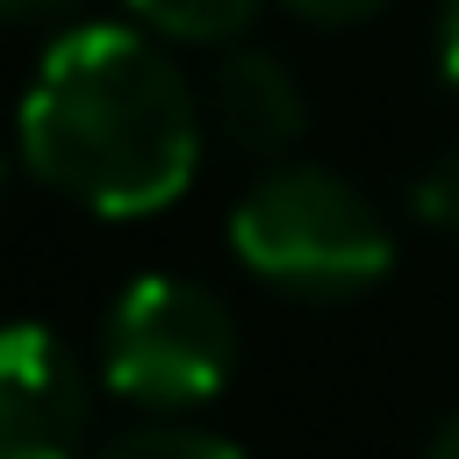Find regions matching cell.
<instances>
[{"label": "cell", "instance_id": "obj_5", "mask_svg": "<svg viewBox=\"0 0 459 459\" xmlns=\"http://www.w3.org/2000/svg\"><path fill=\"white\" fill-rule=\"evenodd\" d=\"M201 129L237 158H287L308 129L301 79L265 50H230L201 86Z\"/></svg>", "mask_w": 459, "mask_h": 459}, {"label": "cell", "instance_id": "obj_13", "mask_svg": "<svg viewBox=\"0 0 459 459\" xmlns=\"http://www.w3.org/2000/svg\"><path fill=\"white\" fill-rule=\"evenodd\" d=\"M0 201H7V158H0Z\"/></svg>", "mask_w": 459, "mask_h": 459}, {"label": "cell", "instance_id": "obj_6", "mask_svg": "<svg viewBox=\"0 0 459 459\" xmlns=\"http://www.w3.org/2000/svg\"><path fill=\"white\" fill-rule=\"evenodd\" d=\"M265 0H129V14L165 43H230L258 22Z\"/></svg>", "mask_w": 459, "mask_h": 459}, {"label": "cell", "instance_id": "obj_4", "mask_svg": "<svg viewBox=\"0 0 459 459\" xmlns=\"http://www.w3.org/2000/svg\"><path fill=\"white\" fill-rule=\"evenodd\" d=\"M93 423V387L72 344L43 323L0 330V459H79Z\"/></svg>", "mask_w": 459, "mask_h": 459}, {"label": "cell", "instance_id": "obj_9", "mask_svg": "<svg viewBox=\"0 0 459 459\" xmlns=\"http://www.w3.org/2000/svg\"><path fill=\"white\" fill-rule=\"evenodd\" d=\"M287 14H301V22H316V29H351V22H373L387 0H280Z\"/></svg>", "mask_w": 459, "mask_h": 459}, {"label": "cell", "instance_id": "obj_1", "mask_svg": "<svg viewBox=\"0 0 459 459\" xmlns=\"http://www.w3.org/2000/svg\"><path fill=\"white\" fill-rule=\"evenodd\" d=\"M14 136L43 186L115 222L172 208L208 143L201 93L151 29L122 22H79L36 57Z\"/></svg>", "mask_w": 459, "mask_h": 459}, {"label": "cell", "instance_id": "obj_11", "mask_svg": "<svg viewBox=\"0 0 459 459\" xmlns=\"http://www.w3.org/2000/svg\"><path fill=\"white\" fill-rule=\"evenodd\" d=\"M79 0H0V22H29V14H65Z\"/></svg>", "mask_w": 459, "mask_h": 459}, {"label": "cell", "instance_id": "obj_10", "mask_svg": "<svg viewBox=\"0 0 459 459\" xmlns=\"http://www.w3.org/2000/svg\"><path fill=\"white\" fill-rule=\"evenodd\" d=\"M437 72L459 93V0H445V14H437Z\"/></svg>", "mask_w": 459, "mask_h": 459}, {"label": "cell", "instance_id": "obj_12", "mask_svg": "<svg viewBox=\"0 0 459 459\" xmlns=\"http://www.w3.org/2000/svg\"><path fill=\"white\" fill-rule=\"evenodd\" d=\"M430 459H459V416L437 430V445H430Z\"/></svg>", "mask_w": 459, "mask_h": 459}, {"label": "cell", "instance_id": "obj_2", "mask_svg": "<svg viewBox=\"0 0 459 459\" xmlns=\"http://www.w3.org/2000/svg\"><path fill=\"white\" fill-rule=\"evenodd\" d=\"M230 251L251 280H265L280 294L344 301V294H366L373 280H387L394 230L351 179H337L323 165H280L237 201Z\"/></svg>", "mask_w": 459, "mask_h": 459}, {"label": "cell", "instance_id": "obj_3", "mask_svg": "<svg viewBox=\"0 0 459 459\" xmlns=\"http://www.w3.org/2000/svg\"><path fill=\"white\" fill-rule=\"evenodd\" d=\"M237 366L230 308L179 273H143L115 294L100 337V380L136 409H194L222 394Z\"/></svg>", "mask_w": 459, "mask_h": 459}, {"label": "cell", "instance_id": "obj_7", "mask_svg": "<svg viewBox=\"0 0 459 459\" xmlns=\"http://www.w3.org/2000/svg\"><path fill=\"white\" fill-rule=\"evenodd\" d=\"M93 459H244V452L230 437H208L186 423H143V430H122L115 445H100Z\"/></svg>", "mask_w": 459, "mask_h": 459}, {"label": "cell", "instance_id": "obj_8", "mask_svg": "<svg viewBox=\"0 0 459 459\" xmlns=\"http://www.w3.org/2000/svg\"><path fill=\"white\" fill-rule=\"evenodd\" d=\"M409 208H416L430 230H452V237H459V151H445L437 165H423V179H416Z\"/></svg>", "mask_w": 459, "mask_h": 459}]
</instances>
